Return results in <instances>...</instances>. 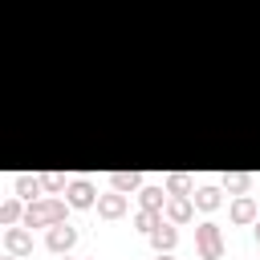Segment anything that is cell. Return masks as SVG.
Masks as SVG:
<instances>
[{
	"instance_id": "8992f818",
	"label": "cell",
	"mask_w": 260,
	"mask_h": 260,
	"mask_svg": "<svg viewBox=\"0 0 260 260\" xmlns=\"http://www.w3.org/2000/svg\"><path fill=\"white\" fill-rule=\"evenodd\" d=\"M162 215H167L171 223H187V219L195 215V199H191V195H171L167 207H162Z\"/></svg>"
},
{
	"instance_id": "9c48e42d",
	"label": "cell",
	"mask_w": 260,
	"mask_h": 260,
	"mask_svg": "<svg viewBox=\"0 0 260 260\" xmlns=\"http://www.w3.org/2000/svg\"><path fill=\"white\" fill-rule=\"evenodd\" d=\"M4 252H12V256H28V252H32V236H28L24 228L12 223V228L4 232Z\"/></svg>"
},
{
	"instance_id": "30bf717a",
	"label": "cell",
	"mask_w": 260,
	"mask_h": 260,
	"mask_svg": "<svg viewBox=\"0 0 260 260\" xmlns=\"http://www.w3.org/2000/svg\"><path fill=\"white\" fill-rule=\"evenodd\" d=\"M110 187L122 191V195L126 191H142V171H114L110 175Z\"/></svg>"
},
{
	"instance_id": "7c38bea8",
	"label": "cell",
	"mask_w": 260,
	"mask_h": 260,
	"mask_svg": "<svg viewBox=\"0 0 260 260\" xmlns=\"http://www.w3.org/2000/svg\"><path fill=\"white\" fill-rule=\"evenodd\" d=\"M191 199H195V207H199V211H215V207L223 203V191L207 183V187H199V191H191Z\"/></svg>"
},
{
	"instance_id": "6da1fadb",
	"label": "cell",
	"mask_w": 260,
	"mask_h": 260,
	"mask_svg": "<svg viewBox=\"0 0 260 260\" xmlns=\"http://www.w3.org/2000/svg\"><path fill=\"white\" fill-rule=\"evenodd\" d=\"M65 207H69V199H57V195L32 199V203L24 207V228H53V223H65Z\"/></svg>"
},
{
	"instance_id": "ac0fdd59",
	"label": "cell",
	"mask_w": 260,
	"mask_h": 260,
	"mask_svg": "<svg viewBox=\"0 0 260 260\" xmlns=\"http://www.w3.org/2000/svg\"><path fill=\"white\" fill-rule=\"evenodd\" d=\"M41 183H45V191H49V195H57V191H65V187H69L61 171H45V175H41Z\"/></svg>"
},
{
	"instance_id": "d6986e66",
	"label": "cell",
	"mask_w": 260,
	"mask_h": 260,
	"mask_svg": "<svg viewBox=\"0 0 260 260\" xmlns=\"http://www.w3.org/2000/svg\"><path fill=\"white\" fill-rule=\"evenodd\" d=\"M158 260H175V256H171V252H158Z\"/></svg>"
},
{
	"instance_id": "ffe728a7",
	"label": "cell",
	"mask_w": 260,
	"mask_h": 260,
	"mask_svg": "<svg viewBox=\"0 0 260 260\" xmlns=\"http://www.w3.org/2000/svg\"><path fill=\"white\" fill-rule=\"evenodd\" d=\"M256 244H260V219H256Z\"/></svg>"
},
{
	"instance_id": "7a4b0ae2",
	"label": "cell",
	"mask_w": 260,
	"mask_h": 260,
	"mask_svg": "<svg viewBox=\"0 0 260 260\" xmlns=\"http://www.w3.org/2000/svg\"><path fill=\"white\" fill-rule=\"evenodd\" d=\"M195 248H199V260H219L223 256V232H219V223L203 219L195 228Z\"/></svg>"
},
{
	"instance_id": "4fadbf2b",
	"label": "cell",
	"mask_w": 260,
	"mask_h": 260,
	"mask_svg": "<svg viewBox=\"0 0 260 260\" xmlns=\"http://www.w3.org/2000/svg\"><path fill=\"white\" fill-rule=\"evenodd\" d=\"M162 219H167L162 211H154V207H138V215H134V228H138L142 236H150V232H154Z\"/></svg>"
},
{
	"instance_id": "5bb4252c",
	"label": "cell",
	"mask_w": 260,
	"mask_h": 260,
	"mask_svg": "<svg viewBox=\"0 0 260 260\" xmlns=\"http://www.w3.org/2000/svg\"><path fill=\"white\" fill-rule=\"evenodd\" d=\"M167 199H171V191H162V187H142V191H138V203H142V207H154V211H162Z\"/></svg>"
},
{
	"instance_id": "9a60e30c",
	"label": "cell",
	"mask_w": 260,
	"mask_h": 260,
	"mask_svg": "<svg viewBox=\"0 0 260 260\" xmlns=\"http://www.w3.org/2000/svg\"><path fill=\"white\" fill-rule=\"evenodd\" d=\"M223 187H228L232 195H248V187H252V175H248V171H232V175H223Z\"/></svg>"
},
{
	"instance_id": "44dd1931",
	"label": "cell",
	"mask_w": 260,
	"mask_h": 260,
	"mask_svg": "<svg viewBox=\"0 0 260 260\" xmlns=\"http://www.w3.org/2000/svg\"><path fill=\"white\" fill-rule=\"evenodd\" d=\"M4 260H20V256H12V252H8V256H4Z\"/></svg>"
},
{
	"instance_id": "8fae6325",
	"label": "cell",
	"mask_w": 260,
	"mask_h": 260,
	"mask_svg": "<svg viewBox=\"0 0 260 260\" xmlns=\"http://www.w3.org/2000/svg\"><path fill=\"white\" fill-rule=\"evenodd\" d=\"M12 187H16V195H20V199H28V203H32V199L45 191L41 175H28V171H24V175H16V183H12Z\"/></svg>"
},
{
	"instance_id": "52a82bcc",
	"label": "cell",
	"mask_w": 260,
	"mask_h": 260,
	"mask_svg": "<svg viewBox=\"0 0 260 260\" xmlns=\"http://www.w3.org/2000/svg\"><path fill=\"white\" fill-rule=\"evenodd\" d=\"M146 240H150V248H154V252H171V248L179 244V223L162 219V223H158V228H154V232H150Z\"/></svg>"
},
{
	"instance_id": "e0dca14e",
	"label": "cell",
	"mask_w": 260,
	"mask_h": 260,
	"mask_svg": "<svg viewBox=\"0 0 260 260\" xmlns=\"http://www.w3.org/2000/svg\"><path fill=\"white\" fill-rule=\"evenodd\" d=\"M167 191L171 195H191V175H183V171L167 175Z\"/></svg>"
},
{
	"instance_id": "3957f363",
	"label": "cell",
	"mask_w": 260,
	"mask_h": 260,
	"mask_svg": "<svg viewBox=\"0 0 260 260\" xmlns=\"http://www.w3.org/2000/svg\"><path fill=\"white\" fill-rule=\"evenodd\" d=\"M228 219H232V223H240V228H244V223H256V219H260L256 199H252V195H236V199L228 203Z\"/></svg>"
},
{
	"instance_id": "7402d4cb",
	"label": "cell",
	"mask_w": 260,
	"mask_h": 260,
	"mask_svg": "<svg viewBox=\"0 0 260 260\" xmlns=\"http://www.w3.org/2000/svg\"><path fill=\"white\" fill-rule=\"evenodd\" d=\"M61 260H73V256H69V252H65V256H61Z\"/></svg>"
},
{
	"instance_id": "2e32d148",
	"label": "cell",
	"mask_w": 260,
	"mask_h": 260,
	"mask_svg": "<svg viewBox=\"0 0 260 260\" xmlns=\"http://www.w3.org/2000/svg\"><path fill=\"white\" fill-rule=\"evenodd\" d=\"M20 215H24V207H20V195H16V199H4V203H0V223H4V228H12V223H16Z\"/></svg>"
},
{
	"instance_id": "277c9868",
	"label": "cell",
	"mask_w": 260,
	"mask_h": 260,
	"mask_svg": "<svg viewBox=\"0 0 260 260\" xmlns=\"http://www.w3.org/2000/svg\"><path fill=\"white\" fill-rule=\"evenodd\" d=\"M65 199H69V207H98V191L89 179H73L65 187Z\"/></svg>"
},
{
	"instance_id": "5b68a950",
	"label": "cell",
	"mask_w": 260,
	"mask_h": 260,
	"mask_svg": "<svg viewBox=\"0 0 260 260\" xmlns=\"http://www.w3.org/2000/svg\"><path fill=\"white\" fill-rule=\"evenodd\" d=\"M45 244H49V252L65 256V252L77 244V228H69V223H53V228H49V236H45Z\"/></svg>"
},
{
	"instance_id": "ba28073f",
	"label": "cell",
	"mask_w": 260,
	"mask_h": 260,
	"mask_svg": "<svg viewBox=\"0 0 260 260\" xmlns=\"http://www.w3.org/2000/svg\"><path fill=\"white\" fill-rule=\"evenodd\" d=\"M98 215H102V219H122V215H126V195H122V191L98 195Z\"/></svg>"
}]
</instances>
